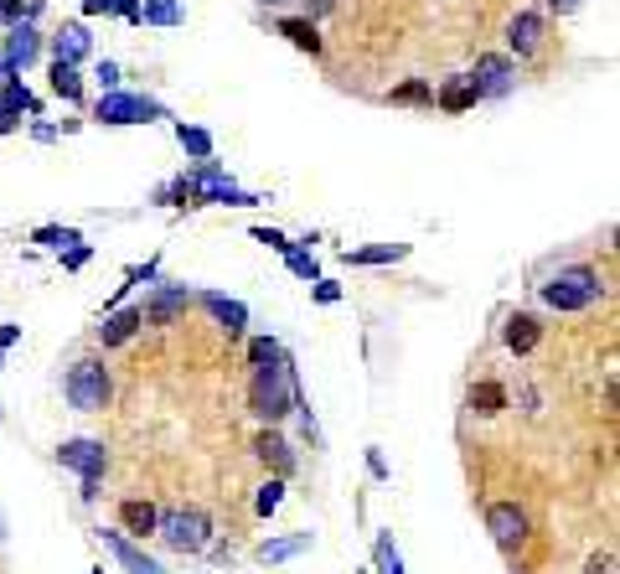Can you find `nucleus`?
<instances>
[{"instance_id":"obj_49","label":"nucleus","mask_w":620,"mask_h":574,"mask_svg":"<svg viewBox=\"0 0 620 574\" xmlns=\"http://www.w3.org/2000/svg\"><path fill=\"white\" fill-rule=\"evenodd\" d=\"M6 6H11V0H0V16H6Z\"/></svg>"},{"instance_id":"obj_18","label":"nucleus","mask_w":620,"mask_h":574,"mask_svg":"<svg viewBox=\"0 0 620 574\" xmlns=\"http://www.w3.org/2000/svg\"><path fill=\"white\" fill-rule=\"evenodd\" d=\"M88 52H93L88 26H83V21H62V32L52 37V63H62V68H78Z\"/></svg>"},{"instance_id":"obj_3","label":"nucleus","mask_w":620,"mask_h":574,"mask_svg":"<svg viewBox=\"0 0 620 574\" xmlns=\"http://www.w3.org/2000/svg\"><path fill=\"white\" fill-rule=\"evenodd\" d=\"M155 538H161L171 554L197 559V554H207L212 543H217V523H212V512H207V507L181 502V507H161V523H155Z\"/></svg>"},{"instance_id":"obj_13","label":"nucleus","mask_w":620,"mask_h":574,"mask_svg":"<svg viewBox=\"0 0 620 574\" xmlns=\"http://www.w3.org/2000/svg\"><path fill=\"white\" fill-rule=\"evenodd\" d=\"M114 518H119V533L130 538V543H145V538H155L161 507H155L150 497H124V502L114 507Z\"/></svg>"},{"instance_id":"obj_21","label":"nucleus","mask_w":620,"mask_h":574,"mask_svg":"<svg viewBox=\"0 0 620 574\" xmlns=\"http://www.w3.org/2000/svg\"><path fill=\"white\" fill-rule=\"evenodd\" d=\"M512 404V394H507V383H496V378H481V383H471V394H465V409L471 414H481V419H496Z\"/></svg>"},{"instance_id":"obj_32","label":"nucleus","mask_w":620,"mask_h":574,"mask_svg":"<svg viewBox=\"0 0 620 574\" xmlns=\"http://www.w3.org/2000/svg\"><path fill=\"white\" fill-rule=\"evenodd\" d=\"M388 104H434V83H424V78L403 83V88H393V94H388Z\"/></svg>"},{"instance_id":"obj_34","label":"nucleus","mask_w":620,"mask_h":574,"mask_svg":"<svg viewBox=\"0 0 620 574\" xmlns=\"http://www.w3.org/2000/svg\"><path fill=\"white\" fill-rule=\"evenodd\" d=\"M378 569L372 574H403V559H398V543H393V533H378Z\"/></svg>"},{"instance_id":"obj_47","label":"nucleus","mask_w":620,"mask_h":574,"mask_svg":"<svg viewBox=\"0 0 620 574\" xmlns=\"http://www.w3.org/2000/svg\"><path fill=\"white\" fill-rule=\"evenodd\" d=\"M11 78H21V73H11V63H6V57H0V88H6Z\"/></svg>"},{"instance_id":"obj_1","label":"nucleus","mask_w":620,"mask_h":574,"mask_svg":"<svg viewBox=\"0 0 620 574\" xmlns=\"http://www.w3.org/2000/svg\"><path fill=\"white\" fill-rule=\"evenodd\" d=\"M300 404H305V394H300L290 352L279 362H269V368H254V378H248V414H254L259 425H279V419H290Z\"/></svg>"},{"instance_id":"obj_51","label":"nucleus","mask_w":620,"mask_h":574,"mask_svg":"<svg viewBox=\"0 0 620 574\" xmlns=\"http://www.w3.org/2000/svg\"><path fill=\"white\" fill-rule=\"evenodd\" d=\"M93 574H104V569H93Z\"/></svg>"},{"instance_id":"obj_19","label":"nucleus","mask_w":620,"mask_h":574,"mask_svg":"<svg viewBox=\"0 0 620 574\" xmlns=\"http://www.w3.org/2000/svg\"><path fill=\"white\" fill-rule=\"evenodd\" d=\"M543 11H517L512 16V26H507V47H512V57H533L538 47H543Z\"/></svg>"},{"instance_id":"obj_12","label":"nucleus","mask_w":620,"mask_h":574,"mask_svg":"<svg viewBox=\"0 0 620 574\" xmlns=\"http://www.w3.org/2000/svg\"><path fill=\"white\" fill-rule=\"evenodd\" d=\"M140 331H145V311L140 306H119V311L99 316V331H93V337H99V347L109 352V347H130Z\"/></svg>"},{"instance_id":"obj_5","label":"nucleus","mask_w":620,"mask_h":574,"mask_svg":"<svg viewBox=\"0 0 620 574\" xmlns=\"http://www.w3.org/2000/svg\"><path fill=\"white\" fill-rule=\"evenodd\" d=\"M181 181H186V197H192V207H202V202H223V207H259L264 197L259 192H243L238 181L217 166V161H197V166H186L181 171Z\"/></svg>"},{"instance_id":"obj_42","label":"nucleus","mask_w":620,"mask_h":574,"mask_svg":"<svg viewBox=\"0 0 620 574\" xmlns=\"http://www.w3.org/2000/svg\"><path fill=\"white\" fill-rule=\"evenodd\" d=\"M610 569H615V554H610V549L589 554V564H584V574H610Z\"/></svg>"},{"instance_id":"obj_36","label":"nucleus","mask_w":620,"mask_h":574,"mask_svg":"<svg viewBox=\"0 0 620 574\" xmlns=\"http://www.w3.org/2000/svg\"><path fill=\"white\" fill-rule=\"evenodd\" d=\"M155 202L161 207H192V197H186V181H166V187H155Z\"/></svg>"},{"instance_id":"obj_9","label":"nucleus","mask_w":620,"mask_h":574,"mask_svg":"<svg viewBox=\"0 0 620 574\" xmlns=\"http://www.w3.org/2000/svg\"><path fill=\"white\" fill-rule=\"evenodd\" d=\"M465 78H471L476 99H507L512 88H517V63H512L507 52H481L476 68L465 73Z\"/></svg>"},{"instance_id":"obj_16","label":"nucleus","mask_w":620,"mask_h":574,"mask_svg":"<svg viewBox=\"0 0 620 574\" xmlns=\"http://www.w3.org/2000/svg\"><path fill=\"white\" fill-rule=\"evenodd\" d=\"M502 342H507L512 357H533L538 342H543V321H538L533 311H512L507 326H502Z\"/></svg>"},{"instance_id":"obj_33","label":"nucleus","mask_w":620,"mask_h":574,"mask_svg":"<svg viewBox=\"0 0 620 574\" xmlns=\"http://www.w3.org/2000/svg\"><path fill=\"white\" fill-rule=\"evenodd\" d=\"M285 264H290V275H300L305 285H316V280H321V264H316V254H310V249H290Z\"/></svg>"},{"instance_id":"obj_14","label":"nucleus","mask_w":620,"mask_h":574,"mask_svg":"<svg viewBox=\"0 0 620 574\" xmlns=\"http://www.w3.org/2000/svg\"><path fill=\"white\" fill-rule=\"evenodd\" d=\"M254 456L269 466V476H279V481H285V476H295V445L285 440V435H279V425H264L259 435H254Z\"/></svg>"},{"instance_id":"obj_7","label":"nucleus","mask_w":620,"mask_h":574,"mask_svg":"<svg viewBox=\"0 0 620 574\" xmlns=\"http://www.w3.org/2000/svg\"><path fill=\"white\" fill-rule=\"evenodd\" d=\"M192 306H197V290H192V285H176V280H155L150 295L140 300L145 326H171V321H181Z\"/></svg>"},{"instance_id":"obj_35","label":"nucleus","mask_w":620,"mask_h":574,"mask_svg":"<svg viewBox=\"0 0 620 574\" xmlns=\"http://www.w3.org/2000/svg\"><path fill=\"white\" fill-rule=\"evenodd\" d=\"M161 280V254H150L145 264H135L130 275H124V290H135V285H155Z\"/></svg>"},{"instance_id":"obj_50","label":"nucleus","mask_w":620,"mask_h":574,"mask_svg":"<svg viewBox=\"0 0 620 574\" xmlns=\"http://www.w3.org/2000/svg\"><path fill=\"white\" fill-rule=\"evenodd\" d=\"M259 6H279V0H259Z\"/></svg>"},{"instance_id":"obj_39","label":"nucleus","mask_w":620,"mask_h":574,"mask_svg":"<svg viewBox=\"0 0 620 574\" xmlns=\"http://www.w3.org/2000/svg\"><path fill=\"white\" fill-rule=\"evenodd\" d=\"M310 295H316V306H336V300H341V285H336V280H326V275H321V280H316V285H310Z\"/></svg>"},{"instance_id":"obj_52","label":"nucleus","mask_w":620,"mask_h":574,"mask_svg":"<svg viewBox=\"0 0 620 574\" xmlns=\"http://www.w3.org/2000/svg\"><path fill=\"white\" fill-rule=\"evenodd\" d=\"M362 574H372V569H362Z\"/></svg>"},{"instance_id":"obj_26","label":"nucleus","mask_w":620,"mask_h":574,"mask_svg":"<svg viewBox=\"0 0 620 574\" xmlns=\"http://www.w3.org/2000/svg\"><path fill=\"white\" fill-rule=\"evenodd\" d=\"M176 145L186 150V156H192V161H212V130H202V125H186V119H181V125H176Z\"/></svg>"},{"instance_id":"obj_8","label":"nucleus","mask_w":620,"mask_h":574,"mask_svg":"<svg viewBox=\"0 0 620 574\" xmlns=\"http://www.w3.org/2000/svg\"><path fill=\"white\" fill-rule=\"evenodd\" d=\"M486 533L502 554H517L527 538H533V518L517 502H486Z\"/></svg>"},{"instance_id":"obj_2","label":"nucleus","mask_w":620,"mask_h":574,"mask_svg":"<svg viewBox=\"0 0 620 574\" xmlns=\"http://www.w3.org/2000/svg\"><path fill=\"white\" fill-rule=\"evenodd\" d=\"M538 300L548 311H558V316H579V311H589V306H600V300H605V280H600L595 264H564L558 275H548L538 285Z\"/></svg>"},{"instance_id":"obj_23","label":"nucleus","mask_w":620,"mask_h":574,"mask_svg":"<svg viewBox=\"0 0 620 574\" xmlns=\"http://www.w3.org/2000/svg\"><path fill=\"white\" fill-rule=\"evenodd\" d=\"M481 99H476V88H471V78L465 73H455V78H445L440 88H434V109H445V114H465V109H476Z\"/></svg>"},{"instance_id":"obj_30","label":"nucleus","mask_w":620,"mask_h":574,"mask_svg":"<svg viewBox=\"0 0 620 574\" xmlns=\"http://www.w3.org/2000/svg\"><path fill=\"white\" fill-rule=\"evenodd\" d=\"M279 502H285V481H279V476H269L264 487L254 492V518H274V512H279Z\"/></svg>"},{"instance_id":"obj_27","label":"nucleus","mask_w":620,"mask_h":574,"mask_svg":"<svg viewBox=\"0 0 620 574\" xmlns=\"http://www.w3.org/2000/svg\"><path fill=\"white\" fill-rule=\"evenodd\" d=\"M52 94L62 99V104H83V73L78 68H62V63H52Z\"/></svg>"},{"instance_id":"obj_24","label":"nucleus","mask_w":620,"mask_h":574,"mask_svg":"<svg viewBox=\"0 0 620 574\" xmlns=\"http://www.w3.org/2000/svg\"><path fill=\"white\" fill-rule=\"evenodd\" d=\"M341 259L357 264V269H372V264H398V259H409V244H367V249H347Z\"/></svg>"},{"instance_id":"obj_40","label":"nucleus","mask_w":620,"mask_h":574,"mask_svg":"<svg viewBox=\"0 0 620 574\" xmlns=\"http://www.w3.org/2000/svg\"><path fill=\"white\" fill-rule=\"evenodd\" d=\"M21 342V326L16 321H6V326H0V373H6V352Z\"/></svg>"},{"instance_id":"obj_43","label":"nucleus","mask_w":620,"mask_h":574,"mask_svg":"<svg viewBox=\"0 0 620 574\" xmlns=\"http://www.w3.org/2000/svg\"><path fill=\"white\" fill-rule=\"evenodd\" d=\"M88 259H93V249H88V244H73L68 254H62V269H83Z\"/></svg>"},{"instance_id":"obj_10","label":"nucleus","mask_w":620,"mask_h":574,"mask_svg":"<svg viewBox=\"0 0 620 574\" xmlns=\"http://www.w3.org/2000/svg\"><path fill=\"white\" fill-rule=\"evenodd\" d=\"M57 466L62 471H78V481H104L109 471V445L104 440H62L57 445Z\"/></svg>"},{"instance_id":"obj_11","label":"nucleus","mask_w":620,"mask_h":574,"mask_svg":"<svg viewBox=\"0 0 620 574\" xmlns=\"http://www.w3.org/2000/svg\"><path fill=\"white\" fill-rule=\"evenodd\" d=\"M197 306L223 326V337L228 342H243L248 337V306L243 300H228V295H217V290H197Z\"/></svg>"},{"instance_id":"obj_28","label":"nucleus","mask_w":620,"mask_h":574,"mask_svg":"<svg viewBox=\"0 0 620 574\" xmlns=\"http://www.w3.org/2000/svg\"><path fill=\"white\" fill-rule=\"evenodd\" d=\"M31 244H42V249H73V244H83V238H78V228L42 223V228H31Z\"/></svg>"},{"instance_id":"obj_45","label":"nucleus","mask_w":620,"mask_h":574,"mask_svg":"<svg viewBox=\"0 0 620 574\" xmlns=\"http://www.w3.org/2000/svg\"><path fill=\"white\" fill-rule=\"evenodd\" d=\"M336 11V0H305V21H316V16H331Z\"/></svg>"},{"instance_id":"obj_20","label":"nucleus","mask_w":620,"mask_h":574,"mask_svg":"<svg viewBox=\"0 0 620 574\" xmlns=\"http://www.w3.org/2000/svg\"><path fill=\"white\" fill-rule=\"evenodd\" d=\"M305 549H316V533H285V538H264L259 549H254V559L259 564H290Z\"/></svg>"},{"instance_id":"obj_6","label":"nucleus","mask_w":620,"mask_h":574,"mask_svg":"<svg viewBox=\"0 0 620 574\" xmlns=\"http://www.w3.org/2000/svg\"><path fill=\"white\" fill-rule=\"evenodd\" d=\"M93 119L109 130H124V125H150V119H171V109L161 99H150V94H99V104H93Z\"/></svg>"},{"instance_id":"obj_37","label":"nucleus","mask_w":620,"mask_h":574,"mask_svg":"<svg viewBox=\"0 0 620 574\" xmlns=\"http://www.w3.org/2000/svg\"><path fill=\"white\" fill-rule=\"evenodd\" d=\"M248 238H254V244H264V249H274V254H290V249H295L279 228H248Z\"/></svg>"},{"instance_id":"obj_44","label":"nucleus","mask_w":620,"mask_h":574,"mask_svg":"<svg viewBox=\"0 0 620 574\" xmlns=\"http://www.w3.org/2000/svg\"><path fill=\"white\" fill-rule=\"evenodd\" d=\"M584 6H589V0H548L553 16H574V11H584Z\"/></svg>"},{"instance_id":"obj_4","label":"nucleus","mask_w":620,"mask_h":574,"mask_svg":"<svg viewBox=\"0 0 620 574\" xmlns=\"http://www.w3.org/2000/svg\"><path fill=\"white\" fill-rule=\"evenodd\" d=\"M62 399L78 414H104L114 404V373L104 357H78L68 373H62Z\"/></svg>"},{"instance_id":"obj_17","label":"nucleus","mask_w":620,"mask_h":574,"mask_svg":"<svg viewBox=\"0 0 620 574\" xmlns=\"http://www.w3.org/2000/svg\"><path fill=\"white\" fill-rule=\"evenodd\" d=\"M42 42H47V37L37 32V26H11V32H6V47H0V57L11 63V73H26V68L42 57Z\"/></svg>"},{"instance_id":"obj_15","label":"nucleus","mask_w":620,"mask_h":574,"mask_svg":"<svg viewBox=\"0 0 620 574\" xmlns=\"http://www.w3.org/2000/svg\"><path fill=\"white\" fill-rule=\"evenodd\" d=\"M99 543H104V549H109L124 569H130V574H166V564H161V559H150V554L140 549V543H130L119 528H99Z\"/></svg>"},{"instance_id":"obj_29","label":"nucleus","mask_w":620,"mask_h":574,"mask_svg":"<svg viewBox=\"0 0 620 574\" xmlns=\"http://www.w3.org/2000/svg\"><path fill=\"white\" fill-rule=\"evenodd\" d=\"M83 16H124V21H140V0H83Z\"/></svg>"},{"instance_id":"obj_41","label":"nucleus","mask_w":620,"mask_h":574,"mask_svg":"<svg viewBox=\"0 0 620 574\" xmlns=\"http://www.w3.org/2000/svg\"><path fill=\"white\" fill-rule=\"evenodd\" d=\"M367 471H372V481H388L393 471H388V461H383V450L378 445H367Z\"/></svg>"},{"instance_id":"obj_46","label":"nucleus","mask_w":620,"mask_h":574,"mask_svg":"<svg viewBox=\"0 0 620 574\" xmlns=\"http://www.w3.org/2000/svg\"><path fill=\"white\" fill-rule=\"evenodd\" d=\"M99 487H104V481H83L78 497H83V502H99Z\"/></svg>"},{"instance_id":"obj_25","label":"nucleus","mask_w":620,"mask_h":574,"mask_svg":"<svg viewBox=\"0 0 620 574\" xmlns=\"http://www.w3.org/2000/svg\"><path fill=\"white\" fill-rule=\"evenodd\" d=\"M186 11L181 0H140V21L135 26H181Z\"/></svg>"},{"instance_id":"obj_48","label":"nucleus","mask_w":620,"mask_h":574,"mask_svg":"<svg viewBox=\"0 0 620 574\" xmlns=\"http://www.w3.org/2000/svg\"><path fill=\"white\" fill-rule=\"evenodd\" d=\"M0 543H6V518H0Z\"/></svg>"},{"instance_id":"obj_22","label":"nucleus","mask_w":620,"mask_h":574,"mask_svg":"<svg viewBox=\"0 0 620 574\" xmlns=\"http://www.w3.org/2000/svg\"><path fill=\"white\" fill-rule=\"evenodd\" d=\"M274 32L285 37L290 47L310 52V57H321V52H326V42H321V32H316V21H305V16H279V21H274Z\"/></svg>"},{"instance_id":"obj_31","label":"nucleus","mask_w":620,"mask_h":574,"mask_svg":"<svg viewBox=\"0 0 620 574\" xmlns=\"http://www.w3.org/2000/svg\"><path fill=\"white\" fill-rule=\"evenodd\" d=\"M248 368H269V362H279V357H285V347H279L274 337H248Z\"/></svg>"},{"instance_id":"obj_38","label":"nucleus","mask_w":620,"mask_h":574,"mask_svg":"<svg viewBox=\"0 0 620 574\" xmlns=\"http://www.w3.org/2000/svg\"><path fill=\"white\" fill-rule=\"evenodd\" d=\"M93 83H99V88H104V94H119V83H124V73H119V63H109V57H104V63H99V68H93Z\"/></svg>"}]
</instances>
